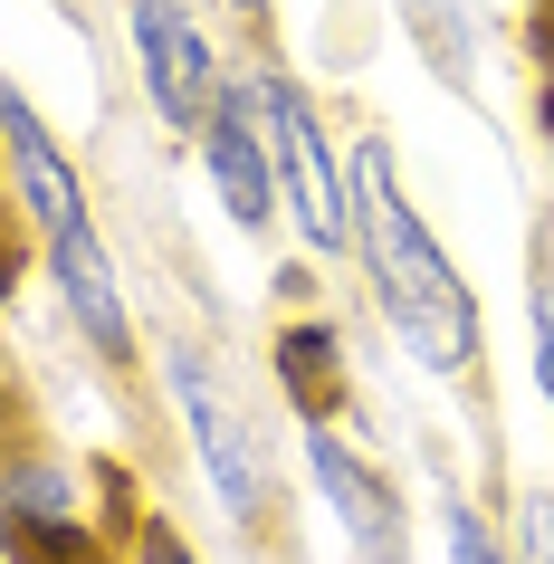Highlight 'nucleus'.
<instances>
[{"mask_svg": "<svg viewBox=\"0 0 554 564\" xmlns=\"http://www.w3.org/2000/svg\"><path fill=\"white\" fill-rule=\"evenodd\" d=\"M306 469H316V488H325V507H335V527H345L354 555L363 564H411V527H402L392 478H382L335 421H306Z\"/></svg>", "mask_w": 554, "mask_h": 564, "instance_id": "nucleus-6", "label": "nucleus"}, {"mask_svg": "<svg viewBox=\"0 0 554 564\" xmlns=\"http://www.w3.org/2000/svg\"><path fill=\"white\" fill-rule=\"evenodd\" d=\"M249 96H259L268 163H278V210H296L306 249L354 259V173L335 163L316 106H306V96H296V77H278V67H249Z\"/></svg>", "mask_w": 554, "mask_h": 564, "instance_id": "nucleus-2", "label": "nucleus"}, {"mask_svg": "<svg viewBox=\"0 0 554 564\" xmlns=\"http://www.w3.org/2000/svg\"><path fill=\"white\" fill-rule=\"evenodd\" d=\"M124 30H134V77H144L153 116H163V134H192L202 144L210 106H220V48H210L202 10L192 0H124Z\"/></svg>", "mask_w": 554, "mask_h": 564, "instance_id": "nucleus-4", "label": "nucleus"}, {"mask_svg": "<svg viewBox=\"0 0 554 564\" xmlns=\"http://www.w3.org/2000/svg\"><path fill=\"white\" fill-rule=\"evenodd\" d=\"M134 564H202V555H192L163 517H144V527H134Z\"/></svg>", "mask_w": 554, "mask_h": 564, "instance_id": "nucleus-13", "label": "nucleus"}, {"mask_svg": "<svg viewBox=\"0 0 554 564\" xmlns=\"http://www.w3.org/2000/svg\"><path fill=\"white\" fill-rule=\"evenodd\" d=\"M163 383H173V412L192 421V459H202L210 498L230 507L239 527H268V507H278V488H268V441H259V412L230 392V373L202 355V345H173V364H163Z\"/></svg>", "mask_w": 554, "mask_h": 564, "instance_id": "nucleus-3", "label": "nucleus"}, {"mask_svg": "<svg viewBox=\"0 0 554 564\" xmlns=\"http://www.w3.org/2000/svg\"><path fill=\"white\" fill-rule=\"evenodd\" d=\"M0 173H10V192H20V210H30V230L58 249V239L87 230V192H77V163L58 153V134L39 124V106L20 87H0Z\"/></svg>", "mask_w": 554, "mask_h": 564, "instance_id": "nucleus-7", "label": "nucleus"}, {"mask_svg": "<svg viewBox=\"0 0 554 564\" xmlns=\"http://www.w3.org/2000/svg\"><path fill=\"white\" fill-rule=\"evenodd\" d=\"M278 373H287V402L306 421H335V326H287L278 335Z\"/></svg>", "mask_w": 554, "mask_h": 564, "instance_id": "nucleus-10", "label": "nucleus"}, {"mask_svg": "<svg viewBox=\"0 0 554 564\" xmlns=\"http://www.w3.org/2000/svg\"><path fill=\"white\" fill-rule=\"evenodd\" d=\"M345 173H354V249L373 268V306H382V326H392V345H402L431 383L478 373V297H468L459 268H449V249L431 239V220L411 210L392 144L363 134Z\"/></svg>", "mask_w": 554, "mask_h": 564, "instance_id": "nucleus-1", "label": "nucleus"}, {"mask_svg": "<svg viewBox=\"0 0 554 564\" xmlns=\"http://www.w3.org/2000/svg\"><path fill=\"white\" fill-rule=\"evenodd\" d=\"M48 278H58L67 316H77V335L96 345V364H134V316H124V288H116V259H106V239L77 230L48 249Z\"/></svg>", "mask_w": 554, "mask_h": 564, "instance_id": "nucleus-9", "label": "nucleus"}, {"mask_svg": "<svg viewBox=\"0 0 554 564\" xmlns=\"http://www.w3.org/2000/svg\"><path fill=\"white\" fill-rule=\"evenodd\" d=\"M439 545H449V564H507V545L478 507H439Z\"/></svg>", "mask_w": 554, "mask_h": 564, "instance_id": "nucleus-11", "label": "nucleus"}, {"mask_svg": "<svg viewBox=\"0 0 554 564\" xmlns=\"http://www.w3.org/2000/svg\"><path fill=\"white\" fill-rule=\"evenodd\" d=\"M535 297L554 306V220H545V230H535Z\"/></svg>", "mask_w": 554, "mask_h": 564, "instance_id": "nucleus-15", "label": "nucleus"}, {"mask_svg": "<svg viewBox=\"0 0 554 564\" xmlns=\"http://www.w3.org/2000/svg\"><path fill=\"white\" fill-rule=\"evenodd\" d=\"M0 545L20 564H96V527L67 459H48V449L0 459Z\"/></svg>", "mask_w": 554, "mask_h": 564, "instance_id": "nucleus-5", "label": "nucleus"}, {"mask_svg": "<svg viewBox=\"0 0 554 564\" xmlns=\"http://www.w3.org/2000/svg\"><path fill=\"white\" fill-rule=\"evenodd\" d=\"M517 564H554V488H535L517 517Z\"/></svg>", "mask_w": 554, "mask_h": 564, "instance_id": "nucleus-12", "label": "nucleus"}, {"mask_svg": "<svg viewBox=\"0 0 554 564\" xmlns=\"http://www.w3.org/2000/svg\"><path fill=\"white\" fill-rule=\"evenodd\" d=\"M202 163H210L220 210H230L239 230H268V220H278V163H268V124H259L249 77L220 87V106H210V124H202Z\"/></svg>", "mask_w": 554, "mask_h": 564, "instance_id": "nucleus-8", "label": "nucleus"}, {"mask_svg": "<svg viewBox=\"0 0 554 564\" xmlns=\"http://www.w3.org/2000/svg\"><path fill=\"white\" fill-rule=\"evenodd\" d=\"M535 392H545V412H554V306L535 297Z\"/></svg>", "mask_w": 554, "mask_h": 564, "instance_id": "nucleus-14", "label": "nucleus"}, {"mask_svg": "<svg viewBox=\"0 0 554 564\" xmlns=\"http://www.w3.org/2000/svg\"><path fill=\"white\" fill-rule=\"evenodd\" d=\"M230 10H249V20H268V10H278V0H230Z\"/></svg>", "mask_w": 554, "mask_h": 564, "instance_id": "nucleus-16", "label": "nucleus"}]
</instances>
